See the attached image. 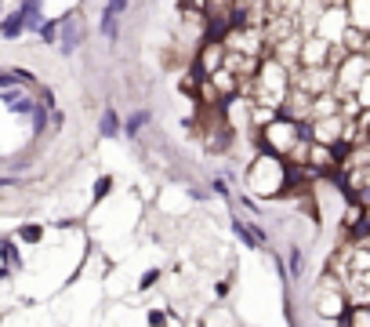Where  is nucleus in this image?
I'll use <instances>...</instances> for the list:
<instances>
[{
  "label": "nucleus",
  "mask_w": 370,
  "mask_h": 327,
  "mask_svg": "<svg viewBox=\"0 0 370 327\" xmlns=\"http://www.w3.org/2000/svg\"><path fill=\"white\" fill-rule=\"evenodd\" d=\"M244 193H251L254 200H280V196H287V160L254 150L244 168Z\"/></svg>",
  "instance_id": "nucleus-1"
},
{
  "label": "nucleus",
  "mask_w": 370,
  "mask_h": 327,
  "mask_svg": "<svg viewBox=\"0 0 370 327\" xmlns=\"http://www.w3.org/2000/svg\"><path fill=\"white\" fill-rule=\"evenodd\" d=\"M291 91H294V73L287 70L283 62H276L272 55H265L262 65H258V77H254V84L247 88V95H251L258 106H265V109H272V113H283Z\"/></svg>",
  "instance_id": "nucleus-2"
},
{
  "label": "nucleus",
  "mask_w": 370,
  "mask_h": 327,
  "mask_svg": "<svg viewBox=\"0 0 370 327\" xmlns=\"http://www.w3.org/2000/svg\"><path fill=\"white\" fill-rule=\"evenodd\" d=\"M348 309H352L348 287L337 280L334 273H323V276L316 280V287H312V313L334 327V324H342V320L348 317Z\"/></svg>",
  "instance_id": "nucleus-3"
},
{
  "label": "nucleus",
  "mask_w": 370,
  "mask_h": 327,
  "mask_svg": "<svg viewBox=\"0 0 370 327\" xmlns=\"http://www.w3.org/2000/svg\"><path fill=\"white\" fill-rule=\"evenodd\" d=\"M301 142H305V124L287 120V117H276L272 124H265V127L258 131V138H254V150L272 153V157H280V160H291Z\"/></svg>",
  "instance_id": "nucleus-4"
},
{
  "label": "nucleus",
  "mask_w": 370,
  "mask_h": 327,
  "mask_svg": "<svg viewBox=\"0 0 370 327\" xmlns=\"http://www.w3.org/2000/svg\"><path fill=\"white\" fill-rule=\"evenodd\" d=\"M370 77V62L367 55H345L342 62L334 65V95L342 98V102H348V98H356L360 84Z\"/></svg>",
  "instance_id": "nucleus-5"
},
{
  "label": "nucleus",
  "mask_w": 370,
  "mask_h": 327,
  "mask_svg": "<svg viewBox=\"0 0 370 327\" xmlns=\"http://www.w3.org/2000/svg\"><path fill=\"white\" fill-rule=\"evenodd\" d=\"M84 40H87V22H84V11L73 8V11L62 15V40H58V51L69 58V55H76L80 47H84Z\"/></svg>",
  "instance_id": "nucleus-6"
},
{
  "label": "nucleus",
  "mask_w": 370,
  "mask_h": 327,
  "mask_svg": "<svg viewBox=\"0 0 370 327\" xmlns=\"http://www.w3.org/2000/svg\"><path fill=\"white\" fill-rule=\"evenodd\" d=\"M127 11H131V4H127V0H112V4L102 8L99 29H102V37H106L109 44H117V37H120V15H127Z\"/></svg>",
  "instance_id": "nucleus-7"
},
{
  "label": "nucleus",
  "mask_w": 370,
  "mask_h": 327,
  "mask_svg": "<svg viewBox=\"0 0 370 327\" xmlns=\"http://www.w3.org/2000/svg\"><path fill=\"white\" fill-rule=\"evenodd\" d=\"M149 124H153V109H146V106H138V109L131 113V117H127V120H124V138H131V142H135V138L142 135V131H146V127H149Z\"/></svg>",
  "instance_id": "nucleus-8"
},
{
  "label": "nucleus",
  "mask_w": 370,
  "mask_h": 327,
  "mask_svg": "<svg viewBox=\"0 0 370 327\" xmlns=\"http://www.w3.org/2000/svg\"><path fill=\"white\" fill-rule=\"evenodd\" d=\"M117 135H124V120L112 106H106L99 117V138H117Z\"/></svg>",
  "instance_id": "nucleus-9"
},
{
  "label": "nucleus",
  "mask_w": 370,
  "mask_h": 327,
  "mask_svg": "<svg viewBox=\"0 0 370 327\" xmlns=\"http://www.w3.org/2000/svg\"><path fill=\"white\" fill-rule=\"evenodd\" d=\"M19 11H22V19H26V33H40L44 29V4H37V0H22L19 4Z\"/></svg>",
  "instance_id": "nucleus-10"
},
{
  "label": "nucleus",
  "mask_w": 370,
  "mask_h": 327,
  "mask_svg": "<svg viewBox=\"0 0 370 327\" xmlns=\"http://www.w3.org/2000/svg\"><path fill=\"white\" fill-rule=\"evenodd\" d=\"M229 229L239 237V244H244L247 251H258L262 244H258V237H254V229L247 225V218H239V215H229Z\"/></svg>",
  "instance_id": "nucleus-11"
},
{
  "label": "nucleus",
  "mask_w": 370,
  "mask_h": 327,
  "mask_svg": "<svg viewBox=\"0 0 370 327\" xmlns=\"http://www.w3.org/2000/svg\"><path fill=\"white\" fill-rule=\"evenodd\" d=\"M305 276V251L301 244H287V280H301Z\"/></svg>",
  "instance_id": "nucleus-12"
},
{
  "label": "nucleus",
  "mask_w": 370,
  "mask_h": 327,
  "mask_svg": "<svg viewBox=\"0 0 370 327\" xmlns=\"http://www.w3.org/2000/svg\"><path fill=\"white\" fill-rule=\"evenodd\" d=\"M22 33H26V19H22L19 8H15L8 19H0V37H4V40H19Z\"/></svg>",
  "instance_id": "nucleus-13"
},
{
  "label": "nucleus",
  "mask_w": 370,
  "mask_h": 327,
  "mask_svg": "<svg viewBox=\"0 0 370 327\" xmlns=\"http://www.w3.org/2000/svg\"><path fill=\"white\" fill-rule=\"evenodd\" d=\"M345 327H370V302H352L348 317L342 320Z\"/></svg>",
  "instance_id": "nucleus-14"
},
{
  "label": "nucleus",
  "mask_w": 370,
  "mask_h": 327,
  "mask_svg": "<svg viewBox=\"0 0 370 327\" xmlns=\"http://www.w3.org/2000/svg\"><path fill=\"white\" fill-rule=\"evenodd\" d=\"M37 37H40V44L55 47V44L62 40V19H47V22H44V29L37 33Z\"/></svg>",
  "instance_id": "nucleus-15"
},
{
  "label": "nucleus",
  "mask_w": 370,
  "mask_h": 327,
  "mask_svg": "<svg viewBox=\"0 0 370 327\" xmlns=\"http://www.w3.org/2000/svg\"><path fill=\"white\" fill-rule=\"evenodd\" d=\"M236 204L244 207V211H247V215H251L254 222H258V218L265 215V204H262V200H254L251 193H236Z\"/></svg>",
  "instance_id": "nucleus-16"
},
{
  "label": "nucleus",
  "mask_w": 370,
  "mask_h": 327,
  "mask_svg": "<svg viewBox=\"0 0 370 327\" xmlns=\"http://www.w3.org/2000/svg\"><path fill=\"white\" fill-rule=\"evenodd\" d=\"M211 189H215V193H218L229 207L236 204V193H233V186H229V182H225V175H215V178H211Z\"/></svg>",
  "instance_id": "nucleus-17"
},
{
  "label": "nucleus",
  "mask_w": 370,
  "mask_h": 327,
  "mask_svg": "<svg viewBox=\"0 0 370 327\" xmlns=\"http://www.w3.org/2000/svg\"><path fill=\"white\" fill-rule=\"evenodd\" d=\"M348 102H356V109H360V117H367L370 113V77L360 84V91H356V98H348Z\"/></svg>",
  "instance_id": "nucleus-18"
},
{
  "label": "nucleus",
  "mask_w": 370,
  "mask_h": 327,
  "mask_svg": "<svg viewBox=\"0 0 370 327\" xmlns=\"http://www.w3.org/2000/svg\"><path fill=\"white\" fill-rule=\"evenodd\" d=\"M112 189H117V178H112V175H102L99 182H94V204H102Z\"/></svg>",
  "instance_id": "nucleus-19"
},
{
  "label": "nucleus",
  "mask_w": 370,
  "mask_h": 327,
  "mask_svg": "<svg viewBox=\"0 0 370 327\" xmlns=\"http://www.w3.org/2000/svg\"><path fill=\"white\" fill-rule=\"evenodd\" d=\"M160 276H164V269H146L138 276V291H153L160 284Z\"/></svg>",
  "instance_id": "nucleus-20"
},
{
  "label": "nucleus",
  "mask_w": 370,
  "mask_h": 327,
  "mask_svg": "<svg viewBox=\"0 0 370 327\" xmlns=\"http://www.w3.org/2000/svg\"><path fill=\"white\" fill-rule=\"evenodd\" d=\"M40 237H44L40 225H22V229H19V240H29V244H33V240H40Z\"/></svg>",
  "instance_id": "nucleus-21"
},
{
  "label": "nucleus",
  "mask_w": 370,
  "mask_h": 327,
  "mask_svg": "<svg viewBox=\"0 0 370 327\" xmlns=\"http://www.w3.org/2000/svg\"><path fill=\"white\" fill-rule=\"evenodd\" d=\"M26 186V178H19V175H4L0 178V189H22Z\"/></svg>",
  "instance_id": "nucleus-22"
},
{
  "label": "nucleus",
  "mask_w": 370,
  "mask_h": 327,
  "mask_svg": "<svg viewBox=\"0 0 370 327\" xmlns=\"http://www.w3.org/2000/svg\"><path fill=\"white\" fill-rule=\"evenodd\" d=\"M229 291H233V276H225V280H218V284H215V294H218V298H225Z\"/></svg>",
  "instance_id": "nucleus-23"
},
{
  "label": "nucleus",
  "mask_w": 370,
  "mask_h": 327,
  "mask_svg": "<svg viewBox=\"0 0 370 327\" xmlns=\"http://www.w3.org/2000/svg\"><path fill=\"white\" fill-rule=\"evenodd\" d=\"M62 124H66V117H62V109L51 113V131H62Z\"/></svg>",
  "instance_id": "nucleus-24"
},
{
  "label": "nucleus",
  "mask_w": 370,
  "mask_h": 327,
  "mask_svg": "<svg viewBox=\"0 0 370 327\" xmlns=\"http://www.w3.org/2000/svg\"><path fill=\"white\" fill-rule=\"evenodd\" d=\"M0 320H4V317H0Z\"/></svg>",
  "instance_id": "nucleus-25"
}]
</instances>
